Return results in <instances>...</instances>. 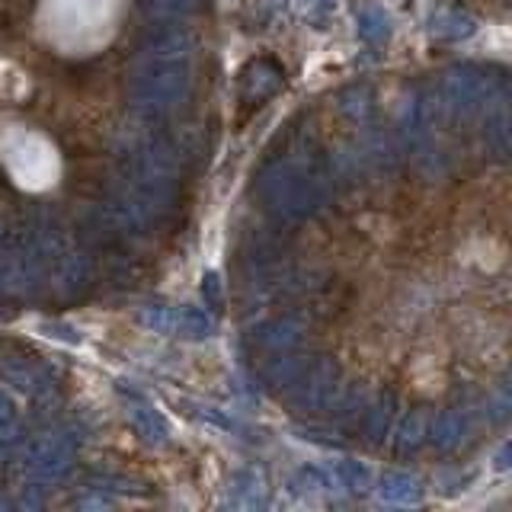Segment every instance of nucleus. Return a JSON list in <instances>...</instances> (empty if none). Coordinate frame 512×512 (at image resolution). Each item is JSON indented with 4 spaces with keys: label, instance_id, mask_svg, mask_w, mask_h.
<instances>
[{
    "label": "nucleus",
    "instance_id": "nucleus-1",
    "mask_svg": "<svg viewBox=\"0 0 512 512\" xmlns=\"http://www.w3.org/2000/svg\"><path fill=\"white\" fill-rule=\"evenodd\" d=\"M256 192L279 221L295 224L324 212V205L330 202V176L324 170V160H314L311 154L282 157L260 173Z\"/></svg>",
    "mask_w": 512,
    "mask_h": 512
},
{
    "label": "nucleus",
    "instance_id": "nucleus-2",
    "mask_svg": "<svg viewBox=\"0 0 512 512\" xmlns=\"http://www.w3.org/2000/svg\"><path fill=\"white\" fill-rule=\"evenodd\" d=\"M192 90V71L186 58H151L141 55V61L132 71L128 96L132 106L148 119L170 116L189 100Z\"/></svg>",
    "mask_w": 512,
    "mask_h": 512
},
{
    "label": "nucleus",
    "instance_id": "nucleus-3",
    "mask_svg": "<svg viewBox=\"0 0 512 512\" xmlns=\"http://www.w3.org/2000/svg\"><path fill=\"white\" fill-rule=\"evenodd\" d=\"M500 87L503 77H496L493 71L477 68V64H455L439 77L436 93H432L436 100L432 112L442 119H471L477 112H487Z\"/></svg>",
    "mask_w": 512,
    "mask_h": 512
},
{
    "label": "nucleus",
    "instance_id": "nucleus-4",
    "mask_svg": "<svg viewBox=\"0 0 512 512\" xmlns=\"http://www.w3.org/2000/svg\"><path fill=\"white\" fill-rule=\"evenodd\" d=\"M340 394H343V368L330 356H320L304 365V372L288 388V404L301 413H330Z\"/></svg>",
    "mask_w": 512,
    "mask_h": 512
},
{
    "label": "nucleus",
    "instance_id": "nucleus-5",
    "mask_svg": "<svg viewBox=\"0 0 512 512\" xmlns=\"http://www.w3.org/2000/svg\"><path fill=\"white\" fill-rule=\"evenodd\" d=\"M74 452H77V439L68 429L39 432V436L26 445V471L39 480H58L71 471Z\"/></svg>",
    "mask_w": 512,
    "mask_h": 512
},
{
    "label": "nucleus",
    "instance_id": "nucleus-6",
    "mask_svg": "<svg viewBox=\"0 0 512 512\" xmlns=\"http://www.w3.org/2000/svg\"><path fill=\"white\" fill-rule=\"evenodd\" d=\"M487 122H484V141L493 157H509L512 154V77L503 80L500 93L493 96L487 106Z\"/></svg>",
    "mask_w": 512,
    "mask_h": 512
},
{
    "label": "nucleus",
    "instance_id": "nucleus-7",
    "mask_svg": "<svg viewBox=\"0 0 512 512\" xmlns=\"http://www.w3.org/2000/svg\"><path fill=\"white\" fill-rule=\"evenodd\" d=\"M359 148H362V157H365L368 170H375L381 176H391L400 167V138L391 132V128L368 125Z\"/></svg>",
    "mask_w": 512,
    "mask_h": 512
},
{
    "label": "nucleus",
    "instance_id": "nucleus-8",
    "mask_svg": "<svg viewBox=\"0 0 512 512\" xmlns=\"http://www.w3.org/2000/svg\"><path fill=\"white\" fill-rule=\"evenodd\" d=\"M253 343L260 352H285V349H298L304 343V320L295 314H282V317H269L260 327L253 330Z\"/></svg>",
    "mask_w": 512,
    "mask_h": 512
},
{
    "label": "nucleus",
    "instance_id": "nucleus-9",
    "mask_svg": "<svg viewBox=\"0 0 512 512\" xmlns=\"http://www.w3.org/2000/svg\"><path fill=\"white\" fill-rule=\"evenodd\" d=\"M125 400H128V420H132L135 432L148 442V445H164L170 439V426L164 420V413H160L148 397H141L138 391H125Z\"/></svg>",
    "mask_w": 512,
    "mask_h": 512
},
{
    "label": "nucleus",
    "instance_id": "nucleus-10",
    "mask_svg": "<svg viewBox=\"0 0 512 512\" xmlns=\"http://www.w3.org/2000/svg\"><path fill=\"white\" fill-rule=\"evenodd\" d=\"M285 84L282 68L272 58H256L250 61L244 74H240V90H244V100L250 103H263L272 93H279Z\"/></svg>",
    "mask_w": 512,
    "mask_h": 512
},
{
    "label": "nucleus",
    "instance_id": "nucleus-11",
    "mask_svg": "<svg viewBox=\"0 0 512 512\" xmlns=\"http://www.w3.org/2000/svg\"><path fill=\"white\" fill-rule=\"evenodd\" d=\"M378 500L384 506H420L423 503V480L413 477L410 471H388L378 480Z\"/></svg>",
    "mask_w": 512,
    "mask_h": 512
},
{
    "label": "nucleus",
    "instance_id": "nucleus-12",
    "mask_svg": "<svg viewBox=\"0 0 512 512\" xmlns=\"http://www.w3.org/2000/svg\"><path fill=\"white\" fill-rule=\"evenodd\" d=\"M311 359L304 356L301 346L298 349H285V352H269V359L263 365V372L260 378L269 384V388H276V391H288L295 384V378L304 372V365H308Z\"/></svg>",
    "mask_w": 512,
    "mask_h": 512
},
{
    "label": "nucleus",
    "instance_id": "nucleus-13",
    "mask_svg": "<svg viewBox=\"0 0 512 512\" xmlns=\"http://www.w3.org/2000/svg\"><path fill=\"white\" fill-rule=\"evenodd\" d=\"M189 52H192V36L183 26H157L141 42V55L151 58H189Z\"/></svg>",
    "mask_w": 512,
    "mask_h": 512
},
{
    "label": "nucleus",
    "instance_id": "nucleus-14",
    "mask_svg": "<svg viewBox=\"0 0 512 512\" xmlns=\"http://www.w3.org/2000/svg\"><path fill=\"white\" fill-rule=\"evenodd\" d=\"M429 32L442 42H464L477 32V16L461 7H439L429 16Z\"/></svg>",
    "mask_w": 512,
    "mask_h": 512
},
{
    "label": "nucleus",
    "instance_id": "nucleus-15",
    "mask_svg": "<svg viewBox=\"0 0 512 512\" xmlns=\"http://www.w3.org/2000/svg\"><path fill=\"white\" fill-rule=\"evenodd\" d=\"M464 436H468V416L458 407H448V410H439L432 416L429 423V442L439 448V452H455L461 448Z\"/></svg>",
    "mask_w": 512,
    "mask_h": 512
},
{
    "label": "nucleus",
    "instance_id": "nucleus-16",
    "mask_svg": "<svg viewBox=\"0 0 512 512\" xmlns=\"http://www.w3.org/2000/svg\"><path fill=\"white\" fill-rule=\"evenodd\" d=\"M228 506L234 509L266 506V477L256 468H240L228 484Z\"/></svg>",
    "mask_w": 512,
    "mask_h": 512
},
{
    "label": "nucleus",
    "instance_id": "nucleus-17",
    "mask_svg": "<svg viewBox=\"0 0 512 512\" xmlns=\"http://www.w3.org/2000/svg\"><path fill=\"white\" fill-rule=\"evenodd\" d=\"M394 413H397V394L391 388H384L378 394L375 404H368V413H365V420H362L365 439L372 442V445H381L384 436H388L391 423H394Z\"/></svg>",
    "mask_w": 512,
    "mask_h": 512
},
{
    "label": "nucleus",
    "instance_id": "nucleus-18",
    "mask_svg": "<svg viewBox=\"0 0 512 512\" xmlns=\"http://www.w3.org/2000/svg\"><path fill=\"white\" fill-rule=\"evenodd\" d=\"M356 23H359V36L368 42V45H388L391 32H394V23H391V13L384 10V4H375V0H365L356 13Z\"/></svg>",
    "mask_w": 512,
    "mask_h": 512
},
{
    "label": "nucleus",
    "instance_id": "nucleus-19",
    "mask_svg": "<svg viewBox=\"0 0 512 512\" xmlns=\"http://www.w3.org/2000/svg\"><path fill=\"white\" fill-rule=\"evenodd\" d=\"M426 439H429V416L423 407H413L400 416V423L394 429V448L400 455H413L416 448H423Z\"/></svg>",
    "mask_w": 512,
    "mask_h": 512
},
{
    "label": "nucleus",
    "instance_id": "nucleus-20",
    "mask_svg": "<svg viewBox=\"0 0 512 512\" xmlns=\"http://www.w3.org/2000/svg\"><path fill=\"white\" fill-rule=\"evenodd\" d=\"M288 487H292V493H298V496H327L340 484H336L333 471H327L324 464H304V468H298L292 474Z\"/></svg>",
    "mask_w": 512,
    "mask_h": 512
},
{
    "label": "nucleus",
    "instance_id": "nucleus-21",
    "mask_svg": "<svg viewBox=\"0 0 512 512\" xmlns=\"http://www.w3.org/2000/svg\"><path fill=\"white\" fill-rule=\"evenodd\" d=\"M333 477H336V484H340L346 493L352 496H365L368 490L375 487V474L372 468H368L365 461L359 458H343V461H336L333 464Z\"/></svg>",
    "mask_w": 512,
    "mask_h": 512
},
{
    "label": "nucleus",
    "instance_id": "nucleus-22",
    "mask_svg": "<svg viewBox=\"0 0 512 512\" xmlns=\"http://www.w3.org/2000/svg\"><path fill=\"white\" fill-rule=\"evenodd\" d=\"M330 413H333L336 426H340L343 432L356 429L365 420V413H368V391L359 384V388L340 394V397H336V404H333Z\"/></svg>",
    "mask_w": 512,
    "mask_h": 512
},
{
    "label": "nucleus",
    "instance_id": "nucleus-23",
    "mask_svg": "<svg viewBox=\"0 0 512 512\" xmlns=\"http://www.w3.org/2000/svg\"><path fill=\"white\" fill-rule=\"evenodd\" d=\"M4 381L10 384L13 391H20V394H42V388H45V378H42V372L32 362H26V359H13V362H7L4 365Z\"/></svg>",
    "mask_w": 512,
    "mask_h": 512
},
{
    "label": "nucleus",
    "instance_id": "nucleus-24",
    "mask_svg": "<svg viewBox=\"0 0 512 512\" xmlns=\"http://www.w3.org/2000/svg\"><path fill=\"white\" fill-rule=\"evenodd\" d=\"M215 324L212 317H208L202 308H180V324H176V333L186 336V340H205V336H212Z\"/></svg>",
    "mask_w": 512,
    "mask_h": 512
},
{
    "label": "nucleus",
    "instance_id": "nucleus-25",
    "mask_svg": "<svg viewBox=\"0 0 512 512\" xmlns=\"http://www.w3.org/2000/svg\"><path fill=\"white\" fill-rule=\"evenodd\" d=\"M487 416H490V423H503V420H509V416H512V375L503 378L490 391V397H487Z\"/></svg>",
    "mask_w": 512,
    "mask_h": 512
},
{
    "label": "nucleus",
    "instance_id": "nucleus-26",
    "mask_svg": "<svg viewBox=\"0 0 512 512\" xmlns=\"http://www.w3.org/2000/svg\"><path fill=\"white\" fill-rule=\"evenodd\" d=\"M144 324L157 333H176V324H180V308H170V304H151V308H144Z\"/></svg>",
    "mask_w": 512,
    "mask_h": 512
},
{
    "label": "nucleus",
    "instance_id": "nucleus-27",
    "mask_svg": "<svg viewBox=\"0 0 512 512\" xmlns=\"http://www.w3.org/2000/svg\"><path fill=\"white\" fill-rule=\"evenodd\" d=\"M340 106H343V112H349L352 119L356 122H365L368 119V112H372V90L368 87H349L343 96H340Z\"/></svg>",
    "mask_w": 512,
    "mask_h": 512
},
{
    "label": "nucleus",
    "instance_id": "nucleus-28",
    "mask_svg": "<svg viewBox=\"0 0 512 512\" xmlns=\"http://www.w3.org/2000/svg\"><path fill=\"white\" fill-rule=\"evenodd\" d=\"M148 7L164 20H183V16H192L202 7V0H148Z\"/></svg>",
    "mask_w": 512,
    "mask_h": 512
},
{
    "label": "nucleus",
    "instance_id": "nucleus-29",
    "mask_svg": "<svg viewBox=\"0 0 512 512\" xmlns=\"http://www.w3.org/2000/svg\"><path fill=\"white\" fill-rule=\"evenodd\" d=\"M202 295H205L208 304H212V308H224V285H221V276H218V272H205V279H202Z\"/></svg>",
    "mask_w": 512,
    "mask_h": 512
},
{
    "label": "nucleus",
    "instance_id": "nucleus-30",
    "mask_svg": "<svg viewBox=\"0 0 512 512\" xmlns=\"http://www.w3.org/2000/svg\"><path fill=\"white\" fill-rule=\"evenodd\" d=\"M298 4H301L304 10H308L311 23H317V29H324V23H327L324 7H327V10H333V0H298Z\"/></svg>",
    "mask_w": 512,
    "mask_h": 512
},
{
    "label": "nucleus",
    "instance_id": "nucleus-31",
    "mask_svg": "<svg viewBox=\"0 0 512 512\" xmlns=\"http://www.w3.org/2000/svg\"><path fill=\"white\" fill-rule=\"evenodd\" d=\"M16 426V404L0 391V429H13Z\"/></svg>",
    "mask_w": 512,
    "mask_h": 512
},
{
    "label": "nucleus",
    "instance_id": "nucleus-32",
    "mask_svg": "<svg viewBox=\"0 0 512 512\" xmlns=\"http://www.w3.org/2000/svg\"><path fill=\"white\" fill-rule=\"evenodd\" d=\"M493 471H512V442H506L500 452L493 455Z\"/></svg>",
    "mask_w": 512,
    "mask_h": 512
},
{
    "label": "nucleus",
    "instance_id": "nucleus-33",
    "mask_svg": "<svg viewBox=\"0 0 512 512\" xmlns=\"http://www.w3.org/2000/svg\"><path fill=\"white\" fill-rule=\"evenodd\" d=\"M0 509H7V503H4V500H0Z\"/></svg>",
    "mask_w": 512,
    "mask_h": 512
}]
</instances>
